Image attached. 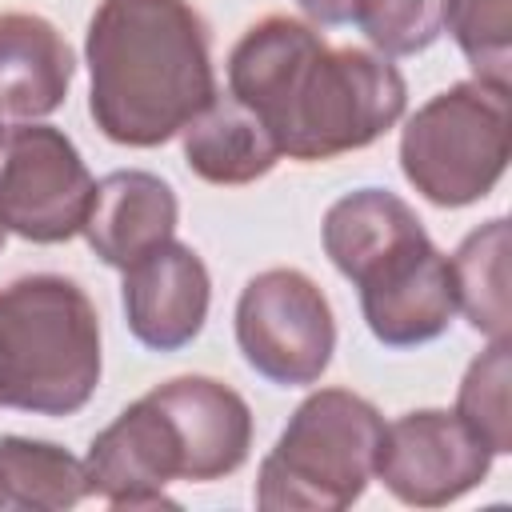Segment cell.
Listing matches in <instances>:
<instances>
[{
    "mask_svg": "<svg viewBox=\"0 0 512 512\" xmlns=\"http://www.w3.org/2000/svg\"><path fill=\"white\" fill-rule=\"evenodd\" d=\"M100 384V316L88 292L40 272L0 288V408L72 416Z\"/></svg>",
    "mask_w": 512,
    "mask_h": 512,
    "instance_id": "3",
    "label": "cell"
},
{
    "mask_svg": "<svg viewBox=\"0 0 512 512\" xmlns=\"http://www.w3.org/2000/svg\"><path fill=\"white\" fill-rule=\"evenodd\" d=\"M236 344L252 372L280 388L316 384L336 348V320L316 288L296 268L252 276L236 300Z\"/></svg>",
    "mask_w": 512,
    "mask_h": 512,
    "instance_id": "6",
    "label": "cell"
},
{
    "mask_svg": "<svg viewBox=\"0 0 512 512\" xmlns=\"http://www.w3.org/2000/svg\"><path fill=\"white\" fill-rule=\"evenodd\" d=\"M180 132L188 168L208 184H252L280 160V148L264 120L232 92L212 96Z\"/></svg>",
    "mask_w": 512,
    "mask_h": 512,
    "instance_id": "15",
    "label": "cell"
},
{
    "mask_svg": "<svg viewBox=\"0 0 512 512\" xmlns=\"http://www.w3.org/2000/svg\"><path fill=\"white\" fill-rule=\"evenodd\" d=\"M84 56L88 112L112 144L156 148L216 96L208 24L184 0H104Z\"/></svg>",
    "mask_w": 512,
    "mask_h": 512,
    "instance_id": "2",
    "label": "cell"
},
{
    "mask_svg": "<svg viewBox=\"0 0 512 512\" xmlns=\"http://www.w3.org/2000/svg\"><path fill=\"white\" fill-rule=\"evenodd\" d=\"M96 180L76 144L52 124H20L0 144V224L32 244H60L84 228Z\"/></svg>",
    "mask_w": 512,
    "mask_h": 512,
    "instance_id": "7",
    "label": "cell"
},
{
    "mask_svg": "<svg viewBox=\"0 0 512 512\" xmlns=\"http://www.w3.org/2000/svg\"><path fill=\"white\" fill-rule=\"evenodd\" d=\"M228 88L292 160L368 148L408 104L396 64L364 48H328L316 28L292 16H264L236 40Z\"/></svg>",
    "mask_w": 512,
    "mask_h": 512,
    "instance_id": "1",
    "label": "cell"
},
{
    "mask_svg": "<svg viewBox=\"0 0 512 512\" xmlns=\"http://www.w3.org/2000/svg\"><path fill=\"white\" fill-rule=\"evenodd\" d=\"M76 60L36 12H0V116L36 120L64 104Z\"/></svg>",
    "mask_w": 512,
    "mask_h": 512,
    "instance_id": "14",
    "label": "cell"
},
{
    "mask_svg": "<svg viewBox=\"0 0 512 512\" xmlns=\"http://www.w3.org/2000/svg\"><path fill=\"white\" fill-rule=\"evenodd\" d=\"M296 4L304 8V16H312L316 24H328V28L352 20V0H296Z\"/></svg>",
    "mask_w": 512,
    "mask_h": 512,
    "instance_id": "22",
    "label": "cell"
},
{
    "mask_svg": "<svg viewBox=\"0 0 512 512\" xmlns=\"http://www.w3.org/2000/svg\"><path fill=\"white\" fill-rule=\"evenodd\" d=\"M508 380H512L508 340H492V348L468 364V372L460 380V396H456V416L472 428L476 440H484V448L492 456H504L512 448Z\"/></svg>",
    "mask_w": 512,
    "mask_h": 512,
    "instance_id": "19",
    "label": "cell"
},
{
    "mask_svg": "<svg viewBox=\"0 0 512 512\" xmlns=\"http://www.w3.org/2000/svg\"><path fill=\"white\" fill-rule=\"evenodd\" d=\"M176 216H180L176 192L160 176L140 168H120L96 184L80 232L108 268L124 272L128 264L172 240Z\"/></svg>",
    "mask_w": 512,
    "mask_h": 512,
    "instance_id": "13",
    "label": "cell"
},
{
    "mask_svg": "<svg viewBox=\"0 0 512 512\" xmlns=\"http://www.w3.org/2000/svg\"><path fill=\"white\" fill-rule=\"evenodd\" d=\"M88 496L112 508H176L172 480H184V452L168 412L148 396L128 404L84 456Z\"/></svg>",
    "mask_w": 512,
    "mask_h": 512,
    "instance_id": "9",
    "label": "cell"
},
{
    "mask_svg": "<svg viewBox=\"0 0 512 512\" xmlns=\"http://www.w3.org/2000/svg\"><path fill=\"white\" fill-rule=\"evenodd\" d=\"M152 400L168 412L180 452L184 480L208 484L236 472L252 448V412L240 392L212 376H176L152 388Z\"/></svg>",
    "mask_w": 512,
    "mask_h": 512,
    "instance_id": "12",
    "label": "cell"
},
{
    "mask_svg": "<svg viewBox=\"0 0 512 512\" xmlns=\"http://www.w3.org/2000/svg\"><path fill=\"white\" fill-rule=\"evenodd\" d=\"M0 504H4V496H0Z\"/></svg>",
    "mask_w": 512,
    "mask_h": 512,
    "instance_id": "25",
    "label": "cell"
},
{
    "mask_svg": "<svg viewBox=\"0 0 512 512\" xmlns=\"http://www.w3.org/2000/svg\"><path fill=\"white\" fill-rule=\"evenodd\" d=\"M492 468V452L456 412H408L380 432L376 468L380 484L416 508H440L472 492Z\"/></svg>",
    "mask_w": 512,
    "mask_h": 512,
    "instance_id": "8",
    "label": "cell"
},
{
    "mask_svg": "<svg viewBox=\"0 0 512 512\" xmlns=\"http://www.w3.org/2000/svg\"><path fill=\"white\" fill-rule=\"evenodd\" d=\"M208 296V268L180 240H164L124 268V320L128 332L152 352L192 344L208 320Z\"/></svg>",
    "mask_w": 512,
    "mask_h": 512,
    "instance_id": "11",
    "label": "cell"
},
{
    "mask_svg": "<svg viewBox=\"0 0 512 512\" xmlns=\"http://www.w3.org/2000/svg\"><path fill=\"white\" fill-rule=\"evenodd\" d=\"M456 312L492 340H508V220H488L448 256Z\"/></svg>",
    "mask_w": 512,
    "mask_h": 512,
    "instance_id": "17",
    "label": "cell"
},
{
    "mask_svg": "<svg viewBox=\"0 0 512 512\" xmlns=\"http://www.w3.org/2000/svg\"><path fill=\"white\" fill-rule=\"evenodd\" d=\"M356 288L368 332L384 348L428 344L456 316L452 268L428 232L388 252L372 272H364V280H356Z\"/></svg>",
    "mask_w": 512,
    "mask_h": 512,
    "instance_id": "10",
    "label": "cell"
},
{
    "mask_svg": "<svg viewBox=\"0 0 512 512\" xmlns=\"http://www.w3.org/2000/svg\"><path fill=\"white\" fill-rule=\"evenodd\" d=\"M508 152V92L484 80L444 88L416 108L400 132V168L408 184L440 208L484 200L504 176Z\"/></svg>",
    "mask_w": 512,
    "mask_h": 512,
    "instance_id": "5",
    "label": "cell"
},
{
    "mask_svg": "<svg viewBox=\"0 0 512 512\" xmlns=\"http://www.w3.org/2000/svg\"><path fill=\"white\" fill-rule=\"evenodd\" d=\"M444 4L448 0H352V20L384 56H412L444 32Z\"/></svg>",
    "mask_w": 512,
    "mask_h": 512,
    "instance_id": "21",
    "label": "cell"
},
{
    "mask_svg": "<svg viewBox=\"0 0 512 512\" xmlns=\"http://www.w3.org/2000/svg\"><path fill=\"white\" fill-rule=\"evenodd\" d=\"M0 144H4V120H0Z\"/></svg>",
    "mask_w": 512,
    "mask_h": 512,
    "instance_id": "23",
    "label": "cell"
},
{
    "mask_svg": "<svg viewBox=\"0 0 512 512\" xmlns=\"http://www.w3.org/2000/svg\"><path fill=\"white\" fill-rule=\"evenodd\" d=\"M416 236H424V224L396 192L384 188L348 192L324 216V252L336 264V272L348 276L352 284L364 280V272H372L388 252H396Z\"/></svg>",
    "mask_w": 512,
    "mask_h": 512,
    "instance_id": "16",
    "label": "cell"
},
{
    "mask_svg": "<svg viewBox=\"0 0 512 512\" xmlns=\"http://www.w3.org/2000/svg\"><path fill=\"white\" fill-rule=\"evenodd\" d=\"M0 496L4 504L32 508V512H64L88 496L84 460L72 452L28 440V436H4L0 440Z\"/></svg>",
    "mask_w": 512,
    "mask_h": 512,
    "instance_id": "18",
    "label": "cell"
},
{
    "mask_svg": "<svg viewBox=\"0 0 512 512\" xmlns=\"http://www.w3.org/2000/svg\"><path fill=\"white\" fill-rule=\"evenodd\" d=\"M0 248H4V224H0Z\"/></svg>",
    "mask_w": 512,
    "mask_h": 512,
    "instance_id": "24",
    "label": "cell"
},
{
    "mask_svg": "<svg viewBox=\"0 0 512 512\" xmlns=\"http://www.w3.org/2000/svg\"><path fill=\"white\" fill-rule=\"evenodd\" d=\"M444 24L468 56L476 80L508 92L512 60V0H448Z\"/></svg>",
    "mask_w": 512,
    "mask_h": 512,
    "instance_id": "20",
    "label": "cell"
},
{
    "mask_svg": "<svg viewBox=\"0 0 512 512\" xmlns=\"http://www.w3.org/2000/svg\"><path fill=\"white\" fill-rule=\"evenodd\" d=\"M384 416L348 388L312 392L264 456L256 504L264 512H340L360 500L376 468Z\"/></svg>",
    "mask_w": 512,
    "mask_h": 512,
    "instance_id": "4",
    "label": "cell"
}]
</instances>
